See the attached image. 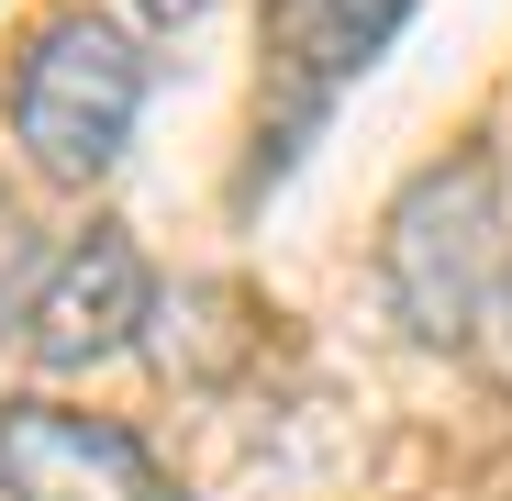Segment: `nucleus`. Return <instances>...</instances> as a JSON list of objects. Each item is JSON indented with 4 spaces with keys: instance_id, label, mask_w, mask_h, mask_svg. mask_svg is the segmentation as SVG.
Returning <instances> with one entry per match:
<instances>
[{
    "instance_id": "20e7f679",
    "label": "nucleus",
    "mask_w": 512,
    "mask_h": 501,
    "mask_svg": "<svg viewBox=\"0 0 512 501\" xmlns=\"http://www.w3.org/2000/svg\"><path fill=\"white\" fill-rule=\"evenodd\" d=\"M0 501H167V468L145 457L134 424L67 401H12L0 412Z\"/></svg>"
},
{
    "instance_id": "f03ea898",
    "label": "nucleus",
    "mask_w": 512,
    "mask_h": 501,
    "mask_svg": "<svg viewBox=\"0 0 512 501\" xmlns=\"http://www.w3.org/2000/svg\"><path fill=\"white\" fill-rule=\"evenodd\" d=\"M134 112H145V34H123L112 12H56L12 67V134L67 190L123 167Z\"/></svg>"
},
{
    "instance_id": "0eeeda50",
    "label": "nucleus",
    "mask_w": 512,
    "mask_h": 501,
    "mask_svg": "<svg viewBox=\"0 0 512 501\" xmlns=\"http://www.w3.org/2000/svg\"><path fill=\"white\" fill-rule=\"evenodd\" d=\"M479 334H490V357H501V379H512V279H501V301H490V323H479Z\"/></svg>"
},
{
    "instance_id": "f257e3e1",
    "label": "nucleus",
    "mask_w": 512,
    "mask_h": 501,
    "mask_svg": "<svg viewBox=\"0 0 512 501\" xmlns=\"http://www.w3.org/2000/svg\"><path fill=\"white\" fill-rule=\"evenodd\" d=\"M379 279H390V301H401V323L423 346H468L490 323V301L512 279V257H501V167L490 156H446L390 201Z\"/></svg>"
},
{
    "instance_id": "39448f33",
    "label": "nucleus",
    "mask_w": 512,
    "mask_h": 501,
    "mask_svg": "<svg viewBox=\"0 0 512 501\" xmlns=\"http://www.w3.org/2000/svg\"><path fill=\"white\" fill-rule=\"evenodd\" d=\"M412 0H279V56L301 67V123L346 90V78L379 67V45L401 34Z\"/></svg>"
},
{
    "instance_id": "7ed1b4c3",
    "label": "nucleus",
    "mask_w": 512,
    "mask_h": 501,
    "mask_svg": "<svg viewBox=\"0 0 512 501\" xmlns=\"http://www.w3.org/2000/svg\"><path fill=\"white\" fill-rule=\"evenodd\" d=\"M145 323H156L145 245H134L123 223H90V234H78L67 257L34 279V301H23V346H34V368H101V357L134 346Z\"/></svg>"
},
{
    "instance_id": "6e6552de",
    "label": "nucleus",
    "mask_w": 512,
    "mask_h": 501,
    "mask_svg": "<svg viewBox=\"0 0 512 501\" xmlns=\"http://www.w3.org/2000/svg\"><path fill=\"white\" fill-rule=\"evenodd\" d=\"M190 12H212V0H134V23H156V34H167V23H190Z\"/></svg>"
},
{
    "instance_id": "423d86ee",
    "label": "nucleus",
    "mask_w": 512,
    "mask_h": 501,
    "mask_svg": "<svg viewBox=\"0 0 512 501\" xmlns=\"http://www.w3.org/2000/svg\"><path fill=\"white\" fill-rule=\"evenodd\" d=\"M23 279H34V234H23V212H12V201H0V301H12ZM23 301H34V290H23Z\"/></svg>"
}]
</instances>
